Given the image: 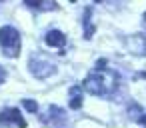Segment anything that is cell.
I'll list each match as a JSON object with an SVG mask.
<instances>
[{
    "mask_svg": "<svg viewBox=\"0 0 146 128\" xmlns=\"http://www.w3.org/2000/svg\"><path fill=\"white\" fill-rule=\"evenodd\" d=\"M82 106V96H80V88H72V98H70V108L76 110Z\"/></svg>",
    "mask_w": 146,
    "mask_h": 128,
    "instance_id": "5b68a950",
    "label": "cell"
},
{
    "mask_svg": "<svg viewBox=\"0 0 146 128\" xmlns=\"http://www.w3.org/2000/svg\"><path fill=\"white\" fill-rule=\"evenodd\" d=\"M24 2H26L28 6H40V4H42V0H24Z\"/></svg>",
    "mask_w": 146,
    "mask_h": 128,
    "instance_id": "52a82bcc",
    "label": "cell"
},
{
    "mask_svg": "<svg viewBox=\"0 0 146 128\" xmlns=\"http://www.w3.org/2000/svg\"><path fill=\"white\" fill-rule=\"evenodd\" d=\"M84 88L92 94H104L108 92V86H106V80L98 74H90L86 80H84Z\"/></svg>",
    "mask_w": 146,
    "mask_h": 128,
    "instance_id": "7a4b0ae2",
    "label": "cell"
},
{
    "mask_svg": "<svg viewBox=\"0 0 146 128\" xmlns=\"http://www.w3.org/2000/svg\"><path fill=\"white\" fill-rule=\"evenodd\" d=\"M140 122H142V124H144V126H146V114H144V116H142V118H140Z\"/></svg>",
    "mask_w": 146,
    "mask_h": 128,
    "instance_id": "9c48e42d",
    "label": "cell"
},
{
    "mask_svg": "<svg viewBox=\"0 0 146 128\" xmlns=\"http://www.w3.org/2000/svg\"><path fill=\"white\" fill-rule=\"evenodd\" d=\"M144 16H146V14H144Z\"/></svg>",
    "mask_w": 146,
    "mask_h": 128,
    "instance_id": "8fae6325",
    "label": "cell"
},
{
    "mask_svg": "<svg viewBox=\"0 0 146 128\" xmlns=\"http://www.w3.org/2000/svg\"><path fill=\"white\" fill-rule=\"evenodd\" d=\"M96 2H100V0H96Z\"/></svg>",
    "mask_w": 146,
    "mask_h": 128,
    "instance_id": "30bf717a",
    "label": "cell"
},
{
    "mask_svg": "<svg viewBox=\"0 0 146 128\" xmlns=\"http://www.w3.org/2000/svg\"><path fill=\"white\" fill-rule=\"evenodd\" d=\"M0 46L2 52L10 58L20 54V34L12 26H2L0 28Z\"/></svg>",
    "mask_w": 146,
    "mask_h": 128,
    "instance_id": "6da1fadb",
    "label": "cell"
},
{
    "mask_svg": "<svg viewBox=\"0 0 146 128\" xmlns=\"http://www.w3.org/2000/svg\"><path fill=\"white\" fill-rule=\"evenodd\" d=\"M64 42H66V38L60 30H50L46 34V44L48 46H64Z\"/></svg>",
    "mask_w": 146,
    "mask_h": 128,
    "instance_id": "277c9868",
    "label": "cell"
},
{
    "mask_svg": "<svg viewBox=\"0 0 146 128\" xmlns=\"http://www.w3.org/2000/svg\"><path fill=\"white\" fill-rule=\"evenodd\" d=\"M96 66H98V68H100V70H102V68H104V66H106V60H98V64H96Z\"/></svg>",
    "mask_w": 146,
    "mask_h": 128,
    "instance_id": "ba28073f",
    "label": "cell"
},
{
    "mask_svg": "<svg viewBox=\"0 0 146 128\" xmlns=\"http://www.w3.org/2000/svg\"><path fill=\"white\" fill-rule=\"evenodd\" d=\"M22 106H24L26 110H30V112H36V110H38V104H36L34 100H22Z\"/></svg>",
    "mask_w": 146,
    "mask_h": 128,
    "instance_id": "8992f818",
    "label": "cell"
},
{
    "mask_svg": "<svg viewBox=\"0 0 146 128\" xmlns=\"http://www.w3.org/2000/svg\"><path fill=\"white\" fill-rule=\"evenodd\" d=\"M0 122L2 124H16L18 128H26V120L16 108H6L0 112Z\"/></svg>",
    "mask_w": 146,
    "mask_h": 128,
    "instance_id": "3957f363",
    "label": "cell"
}]
</instances>
